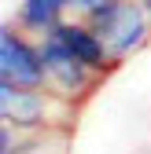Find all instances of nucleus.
Listing matches in <instances>:
<instances>
[{
  "instance_id": "f257e3e1",
  "label": "nucleus",
  "mask_w": 151,
  "mask_h": 154,
  "mask_svg": "<svg viewBox=\"0 0 151 154\" xmlns=\"http://www.w3.org/2000/svg\"><path fill=\"white\" fill-rule=\"evenodd\" d=\"M78 103L59 99L48 88H15V85H0V118L15 125L18 132L30 136H44L52 128H70Z\"/></svg>"
},
{
  "instance_id": "f03ea898",
  "label": "nucleus",
  "mask_w": 151,
  "mask_h": 154,
  "mask_svg": "<svg viewBox=\"0 0 151 154\" xmlns=\"http://www.w3.org/2000/svg\"><path fill=\"white\" fill-rule=\"evenodd\" d=\"M85 18H88V26L103 37L114 66L125 63V59H133L137 51H144L147 41H151V11L140 0H111V4L88 11Z\"/></svg>"
},
{
  "instance_id": "7ed1b4c3",
  "label": "nucleus",
  "mask_w": 151,
  "mask_h": 154,
  "mask_svg": "<svg viewBox=\"0 0 151 154\" xmlns=\"http://www.w3.org/2000/svg\"><path fill=\"white\" fill-rule=\"evenodd\" d=\"M37 41H41V55H44V73H48L44 88L48 92H55L59 99H70V103H81L85 95L96 92V85L103 77L92 73L55 33H44V37H37Z\"/></svg>"
},
{
  "instance_id": "20e7f679",
  "label": "nucleus",
  "mask_w": 151,
  "mask_h": 154,
  "mask_svg": "<svg viewBox=\"0 0 151 154\" xmlns=\"http://www.w3.org/2000/svg\"><path fill=\"white\" fill-rule=\"evenodd\" d=\"M44 81L48 73H44L41 41L18 29L15 22H4V29H0V85L44 88Z\"/></svg>"
},
{
  "instance_id": "39448f33",
  "label": "nucleus",
  "mask_w": 151,
  "mask_h": 154,
  "mask_svg": "<svg viewBox=\"0 0 151 154\" xmlns=\"http://www.w3.org/2000/svg\"><path fill=\"white\" fill-rule=\"evenodd\" d=\"M55 37H59V41L78 55V59L92 70V73H100V77H107L111 70H114V59H111V51H107V44H103V37L96 33L88 26V18H66L63 26H55L52 29Z\"/></svg>"
},
{
  "instance_id": "423d86ee",
  "label": "nucleus",
  "mask_w": 151,
  "mask_h": 154,
  "mask_svg": "<svg viewBox=\"0 0 151 154\" xmlns=\"http://www.w3.org/2000/svg\"><path fill=\"white\" fill-rule=\"evenodd\" d=\"M66 11H70V0H18L15 26L26 29L30 37H44L66 22Z\"/></svg>"
},
{
  "instance_id": "0eeeda50",
  "label": "nucleus",
  "mask_w": 151,
  "mask_h": 154,
  "mask_svg": "<svg viewBox=\"0 0 151 154\" xmlns=\"http://www.w3.org/2000/svg\"><path fill=\"white\" fill-rule=\"evenodd\" d=\"M103 4H111V0H70V11L85 18L88 11H96V8H103Z\"/></svg>"
},
{
  "instance_id": "6e6552de",
  "label": "nucleus",
  "mask_w": 151,
  "mask_h": 154,
  "mask_svg": "<svg viewBox=\"0 0 151 154\" xmlns=\"http://www.w3.org/2000/svg\"><path fill=\"white\" fill-rule=\"evenodd\" d=\"M140 4H144V8H147V11H151V0H140Z\"/></svg>"
}]
</instances>
